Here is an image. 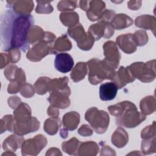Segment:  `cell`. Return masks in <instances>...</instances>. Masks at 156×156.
Wrapping results in <instances>:
<instances>
[{
  "mask_svg": "<svg viewBox=\"0 0 156 156\" xmlns=\"http://www.w3.org/2000/svg\"><path fill=\"white\" fill-rule=\"evenodd\" d=\"M88 66V80L91 85H98L105 79L111 80L115 70L107 66L102 60L96 58L87 62Z\"/></svg>",
  "mask_w": 156,
  "mask_h": 156,
  "instance_id": "cell-4",
  "label": "cell"
},
{
  "mask_svg": "<svg viewBox=\"0 0 156 156\" xmlns=\"http://www.w3.org/2000/svg\"><path fill=\"white\" fill-rule=\"evenodd\" d=\"M35 90L34 87L28 83H25L21 87L20 93L23 97L26 98H30L35 94Z\"/></svg>",
  "mask_w": 156,
  "mask_h": 156,
  "instance_id": "cell-43",
  "label": "cell"
},
{
  "mask_svg": "<svg viewBox=\"0 0 156 156\" xmlns=\"http://www.w3.org/2000/svg\"><path fill=\"white\" fill-rule=\"evenodd\" d=\"M85 119L98 134L104 133L108 129L110 117L108 113L95 107L88 108L85 114Z\"/></svg>",
  "mask_w": 156,
  "mask_h": 156,
  "instance_id": "cell-6",
  "label": "cell"
},
{
  "mask_svg": "<svg viewBox=\"0 0 156 156\" xmlns=\"http://www.w3.org/2000/svg\"><path fill=\"white\" fill-rule=\"evenodd\" d=\"M133 23V20L128 15L124 13L116 14L112 21L110 24L116 30H121L130 27Z\"/></svg>",
  "mask_w": 156,
  "mask_h": 156,
  "instance_id": "cell-25",
  "label": "cell"
},
{
  "mask_svg": "<svg viewBox=\"0 0 156 156\" xmlns=\"http://www.w3.org/2000/svg\"><path fill=\"white\" fill-rule=\"evenodd\" d=\"M99 144H101L102 146V148H101V152H100V155L101 156H103V155L115 156L116 155V152H115V150L113 149L112 148H111L109 146L105 144L104 142L101 141L99 143Z\"/></svg>",
  "mask_w": 156,
  "mask_h": 156,
  "instance_id": "cell-45",
  "label": "cell"
},
{
  "mask_svg": "<svg viewBox=\"0 0 156 156\" xmlns=\"http://www.w3.org/2000/svg\"><path fill=\"white\" fill-rule=\"evenodd\" d=\"M105 10V4L104 1H90L89 7L86 12L87 17L91 21H99Z\"/></svg>",
  "mask_w": 156,
  "mask_h": 156,
  "instance_id": "cell-17",
  "label": "cell"
},
{
  "mask_svg": "<svg viewBox=\"0 0 156 156\" xmlns=\"http://www.w3.org/2000/svg\"><path fill=\"white\" fill-rule=\"evenodd\" d=\"M67 32L68 35L76 41L78 48L81 50L89 51L93 46L95 41L94 37L88 31H85L80 23L68 28Z\"/></svg>",
  "mask_w": 156,
  "mask_h": 156,
  "instance_id": "cell-7",
  "label": "cell"
},
{
  "mask_svg": "<svg viewBox=\"0 0 156 156\" xmlns=\"http://www.w3.org/2000/svg\"><path fill=\"white\" fill-rule=\"evenodd\" d=\"M155 121L152 124L145 127L141 132V138L142 139H150L155 137Z\"/></svg>",
  "mask_w": 156,
  "mask_h": 156,
  "instance_id": "cell-41",
  "label": "cell"
},
{
  "mask_svg": "<svg viewBox=\"0 0 156 156\" xmlns=\"http://www.w3.org/2000/svg\"><path fill=\"white\" fill-rule=\"evenodd\" d=\"M135 26L147 30H151L155 35L156 29V18L150 15H140L135 18Z\"/></svg>",
  "mask_w": 156,
  "mask_h": 156,
  "instance_id": "cell-20",
  "label": "cell"
},
{
  "mask_svg": "<svg viewBox=\"0 0 156 156\" xmlns=\"http://www.w3.org/2000/svg\"><path fill=\"white\" fill-rule=\"evenodd\" d=\"M47 113L50 117H57L59 115V108L51 105L47 110Z\"/></svg>",
  "mask_w": 156,
  "mask_h": 156,
  "instance_id": "cell-49",
  "label": "cell"
},
{
  "mask_svg": "<svg viewBox=\"0 0 156 156\" xmlns=\"http://www.w3.org/2000/svg\"><path fill=\"white\" fill-rule=\"evenodd\" d=\"M68 77L66 76L51 79L49 92L53 90H62L68 87Z\"/></svg>",
  "mask_w": 156,
  "mask_h": 156,
  "instance_id": "cell-38",
  "label": "cell"
},
{
  "mask_svg": "<svg viewBox=\"0 0 156 156\" xmlns=\"http://www.w3.org/2000/svg\"><path fill=\"white\" fill-rule=\"evenodd\" d=\"M32 111L29 105L24 102H21L13 111L15 122L24 123L28 121L32 117Z\"/></svg>",
  "mask_w": 156,
  "mask_h": 156,
  "instance_id": "cell-19",
  "label": "cell"
},
{
  "mask_svg": "<svg viewBox=\"0 0 156 156\" xmlns=\"http://www.w3.org/2000/svg\"><path fill=\"white\" fill-rule=\"evenodd\" d=\"M24 141L23 136L17 134H13L5 138L2 143V149L5 151H11L15 152L20 148Z\"/></svg>",
  "mask_w": 156,
  "mask_h": 156,
  "instance_id": "cell-21",
  "label": "cell"
},
{
  "mask_svg": "<svg viewBox=\"0 0 156 156\" xmlns=\"http://www.w3.org/2000/svg\"><path fill=\"white\" fill-rule=\"evenodd\" d=\"M133 40L138 46H143L148 42V35L146 31L139 30L132 34Z\"/></svg>",
  "mask_w": 156,
  "mask_h": 156,
  "instance_id": "cell-37",
  "label": "cell"
},
{
  "mask_svg": "<svg viewBox=\"0 0 156 156\" xmlns=\"http://www.w3.org/2000/svg\"><path fill=\"white\" fill-rule=\"evenodd\" d=\"M72 48V43L66 34L62 35L56 38L54 44V50L56 54L58 52L70 51Z\"/></svg>",
  "mask_w": 156,
  "mask_h": 156,
  "instance_id": "cell-32",
  "label": "cell"
},
{
  "mask_svg": "<svg viewBox=\"0 0 156 156\" xmlns=\"http://www.w3.org/2000/svg\"><path fill=\"white\" fill-rule=\"evenodd\" d=\"M141 1H129L127 3V7L130 10H137L141 7Z\"/></svg>",
  "mask_w": 156,
  "mask_h": 156,
  "instance_id": "cell-48",
  "label": "cell"
},
{
  "mask_svg": "<svg viewBox=\"0 0 156 156\" xmlns=\"http://www.w3.org/2000/svg\"><path fill=\"white\" fill-rule=\"evenodd\" d=\"M111 141L118 148L124 147L129 141V135L124 128L119 126L112 134Z\"/></svg>",
  "mask_w": 156,
  "mask_h": 156,
  "instance_id": "cell-23",
  "label": "cell"
},
{
  "mask_svg": "<svg viewBox=\"0 0 156 156\" xmlns=\"http://www.w3.org/2000/svg\"><path fill=\"white\" fill-rule=\"evenodd\" d=\"M117 92L118 88L113 82L102 83L99 87V98L104 101L114 99Z\"/></svg>",
  "mask_w": 156,
  "mask_h": 156,
  "instance_id": "cell-18",
  "label": "cell"
},
{
  "mask_svg": "<svg viewBox=\"0 0 156 156\" xmlns=\"http://www.w3.org/2000/svg\"><path fill=\"white\" fill-rule=\"evenodd\" d=\"M4 155H5V156H9V155H16V154H15V152H11V151H5L4 153H3L2 154V156H4Z\"/></svg>",
  "mask_w": 156,
  "mask_h": 156,
  "instance_id": "cell-54",
  "label": "cell"
},
{
  "mask_svg": "<svg viewBox=\"0 0 156 156\" xmlns=\"http://www.w3.org/2000/svg\"><path fill=\"white\" fill-rule=\"evenodd\" d=\"M34 19L30 15H18L12 9L5 10L1 16V47L2 51L8 52L18 49L23 52L30 47L27 41V35Z\"/></svg>",
  "mask_w": 156,
  "mask_h": 156,
  "instance_id": "cell-1",
  "label": "cell"
},
{
  "mask_svg": "<svg viewBox=\"0 0 156 156\" xmlns=\"http://www.w3.org/2000/svg\"><path fill=\"white\" fill-rule=\"evenodd\" d=\"M48 143L47 138L42 134H38L32 138L24 140L21 148V154L25 155H37Z\"/></svg>",
  "mask_w": 156,
  "mask_h": 156,
  "instance_id": "cell-8",
  "label": "cell"
},
{
  "mask_svg": "<svg viewBox=\"0 0 156 156\" xmlns=\"http://www.w3.org/2000/svg\"><path fill=\"white\" fill-rule=\"evenodd\" d=\"M141 149L144 155H149L156 152V137L150 139H143Z\"/></svg>",
  "mask_w": 156,
  "mask_h": 156,
  "instance_id": "cell-35",
  "label": "cell"
},
{
  "mask_svg": "<svg viewBox=\"0 0 156 156\" xmlns=\"http://www.w3.org/2000/svg\"><path fill=\"white\" fill-rule=\"evenodd\" d=\"M80 141L75 137L71 138L68 141H63L62 143L63 151L71 155H78V151Z\"/></svg>",
  "mask_w": 156,
  "mask_h": 156,
  "instance_id": "cell-33",
  "label": "cell"
},
{
  "mask_svg": "<svg viewBox=\"0 0 156 156\" xmlns=\"http://www.w3.org/2000/svg\"><path fill=\"white\" fill-rule=\"evenodd\" d=\"M35 12L39 14H49L53 12V7L51 5V1H37Z\"/></svg>",
  "mask_w": 156,
  "mask_h": 156,
  "instance_id": "cell-40",
  "label": "cell"
},
{
  "mask_svg": "<svg viewBox=\"0 0 156 156\" xmlns=\"http://www.w3.org/2000/svg\"><path fill=\"white\" fill-rule=\"evenodd\" d=\"M10 62L9 57L7 53H1V69H3L7 65H9Z\"/></svg>",
  "mask_w": 156,
  "mask_h": 156,
  "instance_id": "cell-50",
  "label": "cell"
},
{
  "mask_svg": "<svg viewBox=\"0 0 156 156\" xmlns=\"http://www.w3.org/2000/svg\"><path fill=\"white\" fill-rule=\"evenodd\" d=\"M67 131H68V130L65 128H63L60 130V136L62 138H66L67 137V136H68V132Z\"/></svg>",
  "mask_w": 156,
  "mask_h": 156,
  "instance_id": "cell-53",
  "label": "cell"
},
{
  "mask_svg": "<svg viewBox=\"0 0 156 156\" xmlns=\"http://www.w3.org/2000/svg\"><path fill=\"white\" fill-rule=\"evenodd\" d=\"M56 40L55 35L50 32H45L44 37L34 44L26 54L27 58L33 62L41 61L49 54H55L54 44Z\"/></svg>",
  "mask_w": 156,
  "mask_h": 156,
  "instance_id": "cell-3",
  "label": "cell"
},
{
  "mask_svg": "<svg viewBox=\"0 0 156 156\" xmlns=\"http://www.w3.org/2000/svg\"><path fill=\"white\" fill-rule=\"evenodd\" d=\"M135 79L133 77L127 67L121 66L117 71L113 74L112 80L117 87L118 89H121L127 83L133 82Z\"/></svg>",
  "mask_w": 156,
  "mask_h": 156,
  "instance_id": "cell-13",
  "label": "cell"
},
{
  "mask_svg": "<svg viewBox=\"0 0 156 156\" xmlns=\"http://www.w3.org/2000/svg\"><path fill=\"white\" fill-rule=\"evenodd\" d=\"M140 108L145 115H149L156 110V101L154 96H147L142 99L140 102Z\"/></svg>",
  "mask_w": 156,
  "mask_h": 156,
  "instance_id": "cell-27",
  "label": "cell"
},
{
  "mask_svg": "<svg viewBox=\"0 0 156 156\" xmlns=\"http://www.w3.org/2000/svg\"><path fill=\"white\" fill-rule=\"evenodd\" d=\"M78 2L77 1H71V0H63L60 1L57 4V9L58 11L66 12H72L74 10L78 5Z\"/></svg>",
  "mask_w": 156,
  "mask_h": 156,
  "instance_id": "cell-39",
  "label": "cell"
},
{
  "mask_svg": "<svg viewBox=\"0 0 156 156\" xmlns=\"http://www.w3.org/2000/svg\"><path fill=\"white\" fill-rule=\"evenodd\" d=\"M48 101L51 105L58 108H66L70 105L69 96L71 94V90L69 87L62 90H53L51 91Z\"/></svg>",
  "mask_w": 156,
  "mask_h": 156,
  "instance_id": "cell-10",
  "label": "cell"
},
{
  "mask_svg": "<svg viewBox=\"0 0 156 156\" xmlns=\"http://www.w3.org/2000/svg\"><path fill=\"white\" fill-rule=\"evenodd\" d=\"M1 124V133L6 131L13 132V126L15 124L14 116L12 115H6L4 116L0 120Z\"/></svg>",
  "mask_w": 156,
  "mask_h": 156,
  "instance_id": "cell-36",
  "label": "cell"
},
{
  "mask_svg": "<svg viewBox=\"0 0 156 156\" xmlns=\"http://www.w3.org/2000/svg\"><path fill=\"white\" fill-rule=\"evenodd\" d=\"M79 122L80 115L74 111H71L65 113L62 118V124L64 128L70 131L76 129Z\"/></svg>",
  "mask_w": 156,
  "mask_h": 156,
  "instance_id": "cell-24",
  "label": "cell"
},
{
  "mask_svg": "<svg viewBox=\"0 0 156 156\" xmlns=\"http://www.w3.org/2000/svg\"><path fill=\"white\" fill-rule=\"evenodd\" d=\"M116 44L126 54H132L137 49L132 34H125L119 35L116 38Z\"/></svg>",
  "mask_w": 156,
  "mask_h": 156,
  "instance_id": "cell-15",
  "label": "cell"
},
{
  "mask_svg": "<svg viewBox=\"0 0 156 156\" xmlns=\"http://www.w3.org/2000/svg\"><path fill=\"white\" fill-rule=\"evenodd\" d=\"M60 20L64 26L70 28L79 23V16L76 12H62L60 14Z\"/></svg>",
  "mask_w": 156,
  "mask_h": 156,
  "instance_id": "cell-29",
  "label": "cell"
},
{
  "mask_svg": "<svg viewBox=\"0 0 156 156\" xmlns=\"http://www.w3.org/2000/svg\"><path fill=\"white\" fill-rule=\"evenodd\" d=\"M87 73V64L85 62H78L72 69L70 77L74 82L83 80Z\"/></svg>",
  "mask_w": 156,
  "mask_h": 156,
  "instance_id": "cell-28",
  "label": "cell"
},
{
  "mask_svg": "<svg viewBox=\"0 0 156 156\" xmlns=\"http://www.w3.org/2000/svg\"><path fill=\"white\" fill-rule=\"evenodd\" d=\"M127 155H144V154L142 153H140L138 151H135L133 152H130V153L128 154Z\"/></svg>",
  "mask_w": 156,
  "mask_h": 156,
  "instance_id": "cell-55",
  "label": "cell"
},
{
  "mask_svg": "<svg viewBox=\"0 0 156 156\" xmlns=\"http://www.w3.org/2000/svg\"><path fill=\"white\" fill-rule=\"evenodd\" d=\"M74 65L73 57L68 53H59L56 55L54 60L55 69L60 73H66L70 71Z\"/></svg>",
  "mask_w": 156,
  "mask_h": 156,
  "instance_id": "cell-16",
  "label": "cell"
},
{
  "mask_svg": "<svg viewBox=\"0 0 156 156\" xmlns=\"http://www.w3.org/2000/svg\"><path fill=\"white\" fill-rule=\"evenodd\" d=\"M90 1H79V7L85 12H87L89 7Z\"/></svg>",
  "mask_w": 156,
  "mask_h": 156,
  "instance_id": "cell-52",
  "label": "cell"
},
{
  "mask_svg": "<svg viewBox=\"0 0 156 156\" xmlns=\"http://www.w3.org/2000/svg\"><path fill=\"white\" fill-rule=\"evenodd\" d=\"M6 7L12 9L15 13L21 15H30L34 9L32 1H7Z\"/></svg>",
  "mask_w": 156,
  "mask_h": 156,
  "instance_id": "cell-12",
  "label": "cell"
},
{
  "mask_svg": "<svg viewBox=\"0 0 156 156\" xmlns=\"http://www.w3.org/2000/svg\"><path fill=\"white\" fill-rule=\"evenodd\" d=\"M8 105L12 109H16L18 105L22 102L20 98L16 96H12L10 97L7 100Z\"/></svg>",
  "mask_w": 156,
  "mask_h": 156,
  "instance_id": "cell-47",
  "label": "cell"
},
{
  "mask_svg": "<svg viewBox=\"0 0 156 156\" xmlns=\"http://www.w3.org/2000/svg\"><path fill=\"white\" fill-rule=\"evenodd\" d=\"M103 50L105 57L102 61L110 68L116 70L121 58L116 43L110 40L106 41L103 45Z\"/></svg>",
  "mask_w": 156,
  "mask_h": 156,
  "instance_id": "cell-9",
  "label": "cell"
},
{
  "mask_svg": "<svg viewBox=\"0 0 156 156\" xmlns=\"http://www.w3.org/2000/svg\"><path fill=\"white\" fill-rule=\"evenodd\" d=\"M110 113L115 117L117 125L126 128H134L143 122L146 117L138 112L136 105L130 101H124L108 107Z\"/></svg>",
  "mask_w": 156,
  "mask_h": 156,
  "instance_id": "cell-2",
  "label": "cell"
},
{
  "mask_svg": "<svg viewBox=\"0 0 156 156\" xmlns=\"http://www.w3.org/2000/svg\"><path fill=\"white\" fill-rule=\"evenodd\" d=\"M88 32L94 37L95 41H98L102 37L107 39L111 38L114 34L115 29L110 22L102 20L91 25Z\"/></svg>",
  "mask_w": 156,
  "mask_h": 156,
  "instance_id": "cell-11",
  "label": "cell"
},
{
  "mask_svg": "<svg viewBox=\"0 0 156 156\" xmlns=\"http://www.w3.org/2000/svg\"><path fill=\"white\" fill-rule=\"evenodd\" d=\"M51 80V79L48 77H39L34 85L35 93L40 95H43L47 92H49Z\"/></svg>",
  "mask_w": 156,
  "mask_h": 156,
  "instance_id": "cell-34",
  "label": "cell"
},
{
  "mask_svg": "<svg viewBox=\"0 0 156 156\" xmlns=\"http://www.w3.org/2000/svg\"><path fill=\"white\" fill-rule=\"evenodd\" d=\"M18 69V66L15 64L11 63L8 65L4 71V74L6 79L11 82L13 81L16 78Z\"/></svg>",
  "mask_w": 156,
  "mask_h": 156,
  "instance_id": "cell-42",
  "label": "cell"
},
{
  "mask_svg": "<svg viewBox=\"0 0 156 156\" xmlns=\"http://www.w3.org/2000/svg\"><path fill=\"white\" fill-rule=\"evenodd\" d=\"M10 62L15 63L18 62L21 58V52L18 49H13L7 52Z\"/></svg>",
  "mask_w": 156,
  "mask_h": 156,
  "instance_id": "cell-44",
  "label": "cell"
},
{
  "mask_svg": "<svg viewBox=\"0 0 156 156\" xmlns=\"http://www.w3.org/2000/svg\"><path fill=\"white\" fill-rule=\"evenodd\" d=\"M61 121L58 116L51 117L46 119L44 122L43 129L49 135H55L61 127Z\"/></svg>",
  "mask_w": 156,
  "mask_h": 156,
  "instance_id": "cell-30",
  "label": "cell"
},
{
  "mask_svg": "<svg viewBox=\"0 0 156 156\" xmlns=\"http://www.w3.org/2000/svg\"><path fill=\"white\" fill-rule=\"evenodd\" d=\"M45 155L46 156H48V155H61L62 156V153L57 147H51L47 151Z\"/></svg>",
  "mask_w": 156,
  "mask_h": 156,
  "instance_id": "cell-51",
  "label": "cell"
},
{
  "mask_svg": "<svg viewBox=\"0 0 156 156\" xmlns=\"http://www.w3.org/2000/svg\"><path fill=\"white\" fill-rule=\"evenodd\" d=\"M45 35L43 29L36 25H33L30 28L27 35V41L29 45L34 44L42 40Z\"/></svg>",
  "mask_w": 156,
  "mask_h": 156,
  "instance_id": "cell-31",
  "label": "cell"
},
{
  "mask_svg": "<svg viewBox=\"0 0 156 156\" xmlns=\"http://www.w3.org/2000/svg\"><path fill=\"white\" fill-rule=\"evenodd\" d=\"M77 133L82 136H89L93 135V130L88 124H82L78 129Z\"/></svg>",
  "mask_w": 156,
  "mask_h": 156,
  "instance_id": "cell-46",
  "label": "cell"
},
{
  "mask_svg": "<svg viewBox=\"0 0 156 156\" xmlns=\"http://www.w3.org/2000/svg\"><path fill=\"white\" fill-rule=\"evenodd\" d=\"M26 81L25 72L22 68H18L15 79L12 81L7 87V92L9 94L18 93L20 91L22 86L26 83Z\"/></svg>",
  "mask_w": 156,
  "mask_h": 156,
  "instance_id": "cell-22",
  "label": "cell"
},
{
  "mask_svg": "<svg viewBox=\"0 0 156 156\" xmlns=\"http://www.w3.org/2000/svg\"><path fill=\"white\" fill-rule=\"evenodd\" d=\"M40 122L36 117L32 116L27 122L24 123H16L15 122L13 132L15 134L23 136L29 133L37 131L40 129Z\"/></svg>",
  "mask_w": 156,
  "mask_h": 156,
  "instance_id": "cell-14",
  "label": "cell"
},
{
  "mask_svg": "<svg viewBox=\"0 0 156 156\" xmlns=\"http://www.w3.org/2000/svg\"><path fill=\"white\" fill-rule=\"evenodd\" d=\"M127 67L133 77L142 82L149 83L155 79V60L134 62Z\"/></svg>",
  "mask_w": 156,
  "mask_h": 156,
  "instance_id": "cell-5",
  "label": "cell"
},
{
  "mask_svg": "<svg viewBox=\"0 0 156 156\" xmlns=\"http://www.w3.org/2000/svg\"><path fill=\"white\" fill-rule=\"evenodd\" d=\"M99 151V145L94 141H89L80 143L78 155L80 156H95Z\"/></svg>",
  "mask_w": 156,
  "mask_h": 156,
  "instance_id": "cell-26",
  "label": "cell"
}]
</instances>
